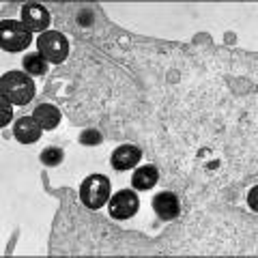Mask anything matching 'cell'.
<instances>
[{
  "label": "cell",
  "mask_w": 258,
  "mask_h": 258,
  "mask_svg": "<svg viewBox=\"0 0 258 258\" xmlns=\"http://www.w3.org/2000/svg\"><path fill=\"white\" fill-rule=\"evenodd\" d=\"M37 93V86L28 78L26 71H7L0 78V95L5 99H9L13 106H26L32 101V97Z\"/></svg>",
  "instance_id": "1"
},
{
  "label": "cell",
  "mask_w": 258,
  "mask_h": 258,
  "mask_svg": "<svg viewBox=\"0 0 258 258\" xmlns=\"http://www.w3.org/2000/svg\"><path fill=\"white\" fill-rule=\"evenodd\" d=\"M80 200L82 205L93 209H101L110 200V179L106 174H91L80 185Z\"/></svg>",
  "instance_id": "2"
},
{
  "label": "cell",
  "mask_w": 258,
  "mask_h": 258,
  "mask_svg": "<svg viewBox=\"0 0 258 258\" xmlns=\"http://www.w3.org/2000/svg\"><path fill=\"white\" fill-rule=\"evenodd\" d=\"M0 45L5 52L18 54L24 52L32 41V32L18 20H3L0 22Z\"/></svg>",
  "instance_id": "3"
},
{
  "label": "cell",
  "mask_w": 258,
  "mask_h": 258,
  "mask_svg": "<svg viewBox=\"0 0 258 258\" xmlns=\"http://www.w3.org/2000/svg\"><path fill=\"white\" fill-rule=\"evenodd\" d=\"M37 50L47 62L60 64V62L67 60V56H69V41L62 32L47 30V32H43V35H39Z\"/></svg>",
  "instance_id": "4"
},
{
  "label": "cell",
  "mask_w": 258,
  "mask_h": 258,
  "mask_svg": "<svg viewBox=\"0 0 258 258\" xmlns=\"http://www.w3.org/2000/svg\"><path fill=\"white\" fill-rule=\"evenodd\" d=\"M108 203H110V215L114 217V220H129V217H134L140 209L138 194L132 189H120L116 194H112Z\"/></svg>",
  "instance_id": "5"
},
{
  "label": "cell",
  "mask_w": 258,
  "mask_h": 258,
  "mask_svg": "<svg viewBox=\"0 0 258 258\" xmlns=\"http://www.w3.org/2000/svg\"><path fill=\"white\" fill-rule=\"evenodd\" d=\"M22 24L26 26L30 32H47L50 26V11L43 5L37 3H26L22 7Z\"/></svg>",
  "instance_id": "6"
},
{
  "label": "cell",
  "mask_w": 258,
  "mask_h": 258,
  "mask_svg": "<svg viewBox=\"0 0 258 258\" xmlns=\"http://www.w3.org/2000/svg\"><path fill=\"white\" fill-rule=\"evenodd\" d=\"M142 159V149L136 147V144H120V147L114 149V153H112L110 157V164L114 170H132V168H136L140 164Z\"/></svg>",
  "instance_id": "7"
},
{
  "label": "cell",
  "mask_w": 258,
  "mask_h": 258,
  "mask_svg": "<svg viewBox=\"0 0 258 258\" xmlns=\"http://www.w3.org/2000/svg\"><path fill=\"white\" fill-rule=\"evenodd\" d=\"M153 211H155L159 220L170 222L181 213V200L176 198V194H172V191H159L157 196L153 198Z\"/></svg>",
  "instance_id": "8"
},
{
  "label": "cell",
  "mask_w": 258,
  "mask_h": 258,
  "mask_svg": "<svg viewBox=\"0 0 258 258\" xmlns=\"http://www.w3.org/2000/svg\"><path fill=\"white\" fill-rule=\"evenodd\" d=\"M41 132H43V127L37 123L35 116H22V118L15 120V125H13V136L22 144L37 142L41 138Z\"/></svg>",
  "instance_id": "9"
},
{
  "label": "cell",
  "mask_w": 258,
  "mask_h": 258,
  "mask_svg": "<svg viewBox=\"0 0 258 258\" xmlns=\"http://www.w3.org/2000/svg\"><path fill=\"white\" fill-rule=\"evenodd\" d=\"M159 181V172L155 166H140L134 170V176H132V185L134 189H140V191H147V189H153Z\"/></svg>",
  "instance_id": "10"
},
{
  "label": "cell",
  "mask_w": 258,
  "mask_h": 258,
  "mask_svg": "<svg viewBox=\"0 0 258 258\" xmlns=\"http://www.w3.org/2000/svg\"><path fill=\"white\" fill-rule=\"evenodd\" d=\"M32 116L37 118V123L41 125L43 129H56L60 125V110L52 106V103H39V106L35 108V112H32Z\"/></svg>",
  "instance_id": "11"
},
{
  "label": "cell",
  "mask_w": 258,
  "mask_h": 258,
  "mask_svg": "<svg viewBox=\"0 0 258 258\" xmlns=\"http://www.w3.org/2000/svg\"><path fill=\"white\" fill-rule=\"evenodd\" d=\"M24 71L28 76H45L47 74V60L43 58L41 54H26V58L22 60Z\"/></svg>",
  "instance_id": "12"
},
{
  "label": "cell",
  "mask_w": 258,
  "mask_h": 258,
  "mask_svg": "<svg viewBox=\"0 0 258 258\" xmlns=\"http://www.w3.org/2000/svg\"><path fill=\"white\" fill-rule=\"evenodd\" d=\"M62 157H64V153H62V149H58V147H47V149H43L41 151V155H39V159H41V164L43 166H58L60 161H62Z\"/></svg>",
  "instance_id": "13"
},
{
  "label": "cell",
  "mask_w": 258,
  "mask_h": 258,
  "mask_svg": "<svg viewBox=\"0 0 258 258\" xmlns=\"http://www.w3.org/2000/svg\"><path fill=\"white\" fill-rule=\"evenodd\" d=\"M78 140H80L82 147H97V144H101L103 138L97 129H84V132L78 136Z\"/></svg>",
  "instance_id": "14"
},
{
  "label": "cell",
  "mask_w": 258,
  "mask_h": 258,
  "mask_svg": "<svg viewBox=\"0 0 258 258\" xmlns=\"http://www.w3.org/2000/svg\"><path fill=\"white\" fill-rule=\"evenodd\" d=\"M13 103L9 99H5V97H0V127H7L9 125V120L13 116V110H11Z\"/></svg>",
  "instance_id": "15"
}]
</instances>
